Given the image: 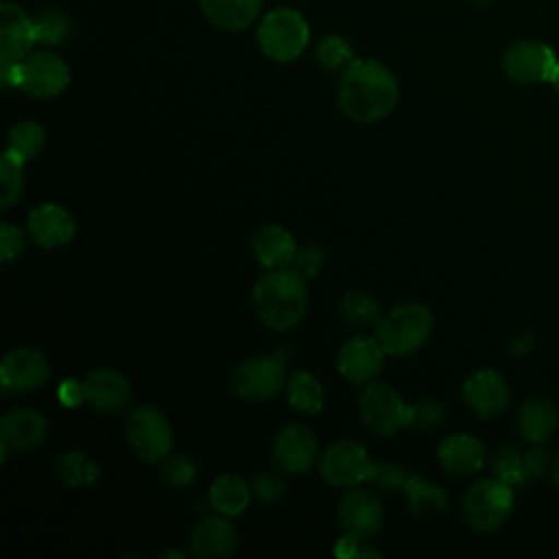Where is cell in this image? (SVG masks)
I'll list each match as a JSON object with an SVG mask.
<instances>
[{
	"mask_svg": "<svg viewBox=\"0 0 559 559\" xmlns=\"http://www.w3.org/2000/svg\"><path fill=\"white\" fill-rule=\"evenodd\" d=\"M400 87L393 72L376 59H354L338 83V107L358 124L384 120L397 105Z\"/></svg>",
	"mask_w": 559,
	"mask_h": 559,
	"instance_id": "1",
	"label": "cell"
},
{
	"mask_svg": "<svg viewBox=\"0 0 559 559\" xmlns=\"http://www.w3.org/2000/svg\"><path fill=\"white\" fill-rule=\"evenodd\" d=\"M251 306L258 321L271 330L295 328L308 306L306 280L290 269L266 271L251 290Z\"/></svg>",
	"mask_w": 559,
	"mask_h": 559,
	"instance_id": "2",
	"label": "cell"
},
{
	"mask_svg": "<svg viewBox=\"0 0 559 559\" xmlns=\"http://www.w3.org/2000/svg\"><path fill=\"white\" fill-rule=\"evenodd\" d=\"M435 328L430 308L417 301H406L382 314L373 330V336L382 345L386 356L404 358L424 347Z\"/></svg>",
	"mask_w": 559,
	"mask_h": 559,
	"instance_id": "3",
	"label": "cell"
},
{
	"mask_svg": "<svg viewBox=\"0 0 559 559\" xmlns=\"http://www.w3.org/2000/svg\"><path fill=\"white\" fill-rule=\"evenodd\" d=\"M122 432L133 454L144 463H159L173 452V426L166 415L151 404L131 408Z\"/></svg>",
	"mask_w": 559,
	"mask_h": 559,
	"instance_id": "4",
	"label": "cell"
},
{
	"mask_svg": "<svg viewBox=\"0 0 559 559\" xmlns=\"http://www.w3.org/2000/svg\"><path fill=\"white\" fill-rule=\"evenodd\" d=\"M310 41V28L301 13L293 9L269 11L258 26L260 50L280 63L297 59Z\"/></svg>",
	"mask_w": 559,
	"mask_h": 559,
	"instance_id": "5",
	"label": "cell"
},
{
	"mask_svg": "<svg viewBox=\"0 0 559 559\" xmlns=\"http://www.w3.org/2000/svg\"><path fill=\"white\" fill-rule=\"evenodd\" d=\"M513 487L500 478H480L463 496L465 522L478 533L500 528L513 511Z\"/></svg>",
	"mask_w": 559,
	"mask_h": 559,
	"instance_id": "6",
	"label": "cell"
},
{
	"mask_svg": "<svg viewBox=\"0 0 559 559\" xmlns=\"http://www.w3.org/2000/svg\"><path fill=\"white\" fill-rule=\"evenodd\" d=\"M229 384L231 391L245 402H266L286 386L284 365L273 356L247 358L234 367Z\"/></svg>",
	"mask_w": 559,
	"mask_h": 559,
	"instance_id": "7",
	"label": "cell"
},
{
	"mask_svg": "<svg viewBox=\"0 0 559 559\" xmlns=\"http://www.w3.org/2000/svg\"><path fill=\"white\" fill-rule=\"evenodd\" d=\"M373 461L367 450L349 439L334 441L319 456V474L332 487H358L371 480Z\"/></svg>",
	"mask_w": 559,
	"mask_h": 559,
	"instance_id": "8",
	"label": "cell"
},
{
	"mask_svg": "<svg viewBox=\"0 0 559 559\" xmlns=\"http://www.w3.org/2000/svg\"><path fill=\"white\" fill-rule=\"evenodd\" d=\"M358 413L362 424L382 437L406 428V402L384 382H369L360 391Z\"/></svg>",
	"mask_w": 559,
	"mask_h": 559,
	"instance_id": "9",
	"label": "cell"
},
{
	"mask_svg": "<svg viewBox=\"0 0 559 559\" xmlns=\"http://www.w3.org/2000/svg\"><path fill=\"white\" fill-rule=\"evenodd\" d=\"M68 63L48 50L31 52L20 61V90L35 98H55L70 85Z\"/></svg>",
	"mask_w": 559,
	"mask_h": 559,
	"instance_id": "10",
	"label": "cell"
},
{
	"mask_svg": "<svg viewBox=\"0 0 559 559\" xmlns=\"http://www.w3.org/2000/svg\"><path fill=\"white\" fill-rule=\"evenodd\" d=\"M384 522V509L380 498L371 489L349 487L338 502V524L343 533L369 539L380 533Z\"/></svg>",
	"mask_w": 559,
	"mask_h": 559,
	"instance_id": "11",
	"label": "cell"
},
{
	"mask_svg": "<svg viewBox=\"0 0 559 559\" xmlns=\"http://www.w3.org/2000/svg\"><path fill=\"white\" fill-rule=\"evenodd\" d=\"M50 378L48 358L35 347H15L0 362V382L4 391L28 393L44 386Z\"/></svg>",
	"mask_w": 559,
	"mask_h": 559,
	"instance_id": "12",
	"label": "cell"
},
{
	"mask_svg": "<svg viewBox=\"0 0 559 559\" xmlns=\"http://www.w3.org/2000/svg\"><path fill=\"white\" fill-rule=\"evenodd\" d=\"M384 356L386 354L376 336L356 334L341 345L336 367L345 380L354 384H369L382 371Z\"/></svg>",
	"mask_w": 559,
	"mask_h": 559,
	"instance_id": "13",
	"label": "cell"
},
{
	"mask_svg": "<svg viewBox=\"0 0 559 559\" xmlns=\"http://www.w3.org/2000/svg\"><path fill=\"white\" fill-rule=\"evenodd\" d=\"M48 421L35 408H11L0 424L2 461L9 452L24 454L46 441Z\"/></svg>",
	"mask_w": 559,
	"mask_h": 559,
	"instance_id": "14",
	"label": "cell"
},
{
	"mask_svg": "<svg viewBox=\"0 0 559 559\" xmlns=\"http://www.w3.org/2000/svg\"><path fill=\"white\" fill-rule=\"evenodd\" d=\"M319 456L314 432L304 424H288L273 443V461L286 474H306Z\"/></svg>",
	"mask_w": 559,
	"mask_h": 559,
	"instance_id": "15",
	"label": "cell"
},
{
	"mask_svg": "<svg viewBox=\"0 0 559 559\" xmlns=\"http://www.w3.org/2000/svg\"><path fill=\"white\" fill-rule=\"evenodd\" d=\"M555 52L535 39H522L515 41L507 52H504V72L518 81V83H542L550 81L552 70L557 66Z\"/></svg>",
	"mask_w": 559,
	"mask_h": 559,
	"instance_id": "16",
	"label": "cell"
},
{
	"mask_svg": "<svg viewBox=\"0 0 559 559\" xmlns=\"http://www.w3.org/2000/svg\"><path fill=\"white\" fill-rule=\"evenodd\" d=\"M26 231L41 249H57L70 245L76 236V221L59 203H39L28 212Z\"/></svg>",
	"mask_w": 559,
	"mask_h": 559,
	"instance_id": "17",
	"label": "cell"
},
{
	"mask_svg": "<svg viewBox=\"0 0 559 559\" xmlns=\"http://www.w3.org/2000/svg\"><path fill=\"white\" fill-rule=\"evenodd\" d=\"M37 44L33 17L15 2L0 4V63L22 61Z\"/></svg>",
	"mask_w": 559,
	"mask_h": 559,
	"instance_id": "18",
	"label": "cell"
},
{
	"mask_svg": "<svg viewBox=\"0 0 559 559\" xmlns=\"http://www.w3.org/2000/svg\"><path fill=\"white\" fill-rule=\"evenodd\" d=\"M85 402L98 413H118L131 400V384L129 380L111 369V367H96L83 378Z\"/></svg>",
	"mask_w": 559,
	"mask_h": 559,
	"instance_id": "19",
	"label": "cell"
},
{
	"mask_svg": "<svg viewBox=\"0 0 559 559\" xmlns=\"http://www.w3.org/2000/svg\"><path fill=\"white\" fill-rule=\"evenodd\" d=\"M238 533L227 515H207L190 533V552L199 559H227L236 552Z\"/></svg>",
	"mask_w": 559,
	"mask_h": 559,
	"instance_id": "20",
	"label": "cell"
},
{
	"mask_svg": "<svg viewBox=\"0 0 559 559\" xmlns=\"http://www.w3.org/2000/svg\"><path fill=\"white\" fill-rule=\"evenodd\" d=\"M465 404L480 417H493L509 404V389L504 378L493 369L474 371L463 384Z\"/></svg>",
	"mask_w": 559,
	"mask_h": 559,
	"instance_id": "21",
	"label": "cell"
},
{
	"mask_svg": "<svg viewBox=\"0 0 559 559\" xmlns=\"http://www.w3.org/2000/svg\"><path fill=\"white\" fill-rule=\"evenodd\" d=\"M251 249L260 266H264L266 271L288 269L297 251V240L286 227L264 223L251 234Z\"/></svg>",
	"mask_w": 559,
	"mask_h": 559,
	"instance_id": "22",
	"label": "cell"
},
{
	"mask_svg": "<svg viewBox=\"0 0 559 559\" xmlns=\"http://www.w3.org/2000/svg\"><path fill=\"white\" fill-rule=\"evenodd\" d=\"M437 459L441 467L448 474L456 476H469L476 474L483 463H485V448L483 443L465 432L448 435L439 445H437Z\"/></svg>",
	"mask_w": 559,
	"mask_h": 559,
	"instance_id": "23",
	"label": "cell"
},
{
	"mask_svg": "<svg viewBox=\"0 0 559 559\" xmlns=\"http://www.w3.org/2000/svg\"><path fill=\"white\" fill-rule=\"evenodd\" d=\"M199 7L212 26L242 31L258 20L262 0H199Z\"/></svg>",
	"mask_w": 559,
	"mask_h": 559,
	"instance_id": "24",
	"label": "cell"
},
{
	"mask_svg": "<svg viewBox=\"0 0 559 559\" xmlns=\"http://www.w3.org/2000/svg\"><path fill=\"white\" fill-rule=\"evenodd\" d=\"M251 493H253V489L249 487V483L242 476L227 472V474H221L218 478H214V483L210 487V504L214 507L216 513L236 518L249 507Z\"/></svg>",
	"mask_w": 559,
	"mask_h": 559,
	"instance_id": "25",
	"label": "cell"
},
{
	"mask_svg": "<svg viewBox=\"0 0 559 559\" xmlns=\"http://www.w3.org/2000/svg\"><path fill=\"white\" fill-rule=\"evenodd\" d=\"M559 424V413L548 400H528L518 415V428L531 443H544L552 437Z\"/></svg>",
	"mask_w": 559,
	"mask_h": 559,
	"instance_id": "26",
	"label": "cell"
},
{
	"mask_svg": "<svg viewBox=\"0 0 559 559\" xmlns=\"http://www.w3.org/2000/svg\"><path fill=\"white\" fill-rule=\"evenodd\" d=\"M52 474L61 485L70 489H85L98 480L100 469L87 452L66 450L55 459Z\"/></svg>",
	"mask_w": 559,
	"mask_h": 559,
	"instance_id": "27",
	"label": "cell"
},
{
	"mask_svg": "<svg viewBox=\"0 0 559 559\" xmlns=\"http://www.w3.org/2000/svg\"><path fill=\"white\" fill-rule=\"evenodd\" d=\"M402 493L406 496L411 513L415 518H421V520L437 518L448 507L445 491L439 485L421 478L419 474H408Z\"/></svg>",
	"mask_w": 559,
	"mask_h": 559,
	"instance_id": "28",
	"label": "cell"
},
{
	"mask_svg": "<svg viewBox=\"0 0 559 559\" xmlns=\"http://www.w3.org/2000/svg\"><path fill=\"white\" fill-rule=\"evenodd\" d=\"M288 404L306 415H317L323 408L325 391L323 384L308 371H297L286 382Z\"/></svg>",
	"mask_w": 559,
	"mask_h": 559,
	"instance_id": "29",
	"label": "cell"
},
{
	"mask_svg": "<svg viewBox=\"0 0 559 559\" xmlns=\"http://www.w3.org/2000/svg\"><path fill=\"white\" fill-rule=\"evenodd\" d=\"M338 312L343 321L349 323L352 328H371V325L376 328L382 319V310L378 301L365 290L345 293L338 304Z\"/></svg>",
	"mask_w": 559,
	"mask_h": 559,
	"instance_id": "30",
	"label": "cell"
},
{
	"mask_svg": "<svg viewBox=\"0 0 559 559\" xmlns=\"http://www.w3.org/2000/svg\"><path fill=\"white\" fill-rule=\"evenodd\" d=\"M44 144H46L44 127L35 120H24V122H17L15 127H11L4 151L17 155L24 162H31L41 153Z\"/></svg>",
	"mask_w": 559,
	"mask_h": 559,
	"instance_id": "31",
	"label": "cell"
},
{
	"mask_svg": "<svg viewBox=\"0 0 559 559\" xmlns=\"http://www.w3.org/2000/svg\"><path fill=\"white\" fill-rule=\"evenodd\" d=\"M24 159L4 151L0 157V207L7 210L20 201L24 190Z\"/></svg>",
	"mask_w": 559,
	"mask_h": 559,
	"instance_id": "32",
	"label": "cell"
},
{
	"mask_svg": "<svg viewBox=\"0 0 559 559\" xmlns=\"http://www.w3.org/2000/svg\"><path fill=\"white\" fill-rule=\"evenodd\" d=\"M33 22H35L37 44H44V46H59L72 33V20L59 9H44L33 17Z\"/></svg>",
	"mask_w": 559,
	"mask_h": 559,
	"instance_id": "33",
	"label": "cell"
},
{
	"mask_svg": "<svg viewBox=\"0 0 559 559\" xmlns=\"http://www.w3.org/2000/svg\"><path fill=\"white\" fill-rule=\"evenodd\" d=\"M491 469H493L496 478L504 480L513 489L520 487L524 480H528L526 467H524V456H520L513 448L496 450L491 456Z\"/></svg>",
	"mask_w": 559,
	"mask_h": 559,
	"instance_id": "34",
	"label": "cell"
},
{
	"mask_svg": "<svg viewBox=\"0 0 559 559\" xmlns=\"http://www.w3.org/2000/svg\"><path fill=\"white\" fill-rule=\"evenodd\" d=\"M317 59L325 70H345L354 61V50L341 35H328L317 44Z\"/></svg>",
	"mask_w": 559,
	"mask_h": 559,
	"instance_id": "35",
	"label": "cell"
},
{
	"mask_svg": "<svg viewBox=\"0 0 559 559\" xmlns=\"http://www.w3.org/2000/svg\"><path fill=\"white\" fill-rule=\"evenodd\" d=\"M443 408L432 397H419L406 404V428L413 430H432L441 426Z\"/></svg>",
	"mask_w": 559,
	"mask_h": 559,
	"instance_id": "36",
	"label": "cell"
},
{
	"mask_svg": "<svg viewBox=\"0 0 559 559\" xmlns=\"http://www.w3.org/2000/svg\"><path fill=\"white\" fill-rule=\"evenodd\" d=\"M197 476V465L190 456L186 454H168L164 459L162 465V478L170 485V487H186L194 480Z\"/></svg>",
	"mask_w": 559,
	"mask_h": 559,
	"instance_id": "37",
	"label": "cell"
},
{
	"mask_svg": "<svg viewBox=\"0 0 559 559\" xmlns=\"http://www.w3.org/2000/svg\"><path fill=\"white\" fill-rule=\"evenodd\" d=\"M323 262H325V251H323L319 245L308 242V245H304V247H297L295 258H293V262H290L288 269L295 271V273H297L299 277H304V280H312V277L319 275Z\"/></svg>",
	"mask_w": 559,
	"mask_h": 559,
	"instance_id": "38",
	"label": "cell"
},
{
	"mask_svg": "<svg viewBox=\"0 0 559 559\" xmlns=\"http://www.w3.org/2000/svg\"><path fill=\"white\" fill-rule=\"evenodd\" d=\"M408 472L395 463H373L371 480L382 491H402L406 485Z\"/></svg>",
	"mask_w": 559,
	"mask_h": 559,
	"instance_id": "39",
	"label": "cell"
},
{
	"mask_svg": "<svg viewBox=\"0 0 559 559\" xmlns=\"http://www.w3.org/2000/svg\"><path fill=\"white\" fill-rule=\"evenodd\" d=\"M284 480L277 476V474H273V472H262V474H258L255 476V480H253V496L260 500V502H275V500H280L282 498V493H284Z\"/></svg>",
	"mask_w": 559,
	"mask_h": 559,
	"instance_id": "40",
	"label": "cell"
},
{
	"mask_svg": "<svg viewBox=\"0 0 559 559\" xmlns=\"http://www.w3.org/2000/svg\"><path fill=\"white\" fill-rule=\"evenodd\" d=\"M24 234L20 227L11 225V223H2L0 225V251H2V260L11 262L15 260L22 251H24Z\"/></svg>",
	"mask_w": 559,
	"mask_h": 559,
	"instance_id": "41",
	"label": "cell"
},
{
	"mask_svg": "<svg viewBox=\"0 0 559 559\" xmlns=\"http://www.w3.org/2000/svg\"><path fill=\"white\" fill-rule=\"evenodd\" d=\"M57 397L59 402L66 406V408H76L85 402V389H83V382L74 380V378H68L59 384L57 389Z\"/></svg>",
	"mask_w": 559,
	"mask_h": 559,
	"instance_id": "42",
	"label": "cell"
},
{
	"mask_svg": "<svg viewBox=\"0 0 559 559\" xmlns=\"http://www.w3.org/2000/svg\"><path fill=\"white\" fill-rule=\"evenodd\" d=\"M524 467H526V476H528V478L542 476L544 469L548 467L546 452H542V450H528V452L524 454Z\"/></svg>",
	"mask_w": 559,
	"mask_h": 559,
	"instance_id": "43",
	"label": "cell"
},
{
	"mask_svg": "<svg viewBox=\"0 0 559 559\" xmlns=\"http://www.w3.org/2000/svg\"><path fill=\"white\" fill-rule=\"evenodd\" d=\"M358 544H360L358 537H354V535H349V533H343L341 539H338L336 546H334V555L341 557V559H356V555H358Z\"/></svg>",
	"mask_w": 559,
	"mask_h": 559,
	"instance_id": "44",
	"label": "cell"
},
{
	"mask_svg": "<svg viewBox=\"0 0 559 559\" xmlns=\"http://www.w3.org/2000/svg\"><path fill=\"white\" fill-rule=\"evenodd\" d=\"M157 557H177V559H183L186 552H179V550H173V548H166L162 552H157Z\"/></svg>",
	"mask_w": 559,
	"mask_h": 559,
	"instance_id": "45",
	"label": "cell"
},
{
	"mask_svg": "<svg viewBox=\"0 0 559 559\" xmlns=\"http://www.w3.org/2000/svg\"><path fill=\"white\" fill-rule=\"evenodd\" d=\"M362 557H380V552H378V550H371V548H358L356 559H362Z\"/></svg>",
	"mask_w": 559,
	"mask_h": 559,
	"instance_id": "46",
	"label": "cell"
},
{
	"mask_svg": "<svg viewBox=\"0 0 559 559\" xmlns=\"http://www.w3.org/2000/svg\"><path fill=\"white\" fill-rule=\"evenodd\" d=\"M550 83H552V87L559 92V63L555 66V70H552V76H550Z\"/></svg>",
	"mask_w": 559,
	"mask_h": 559,
	"instance_id": "47",
	"label": "cell"
},
{
	"mask_svg": "<svg viewBox=\"0 0 559 559\" xmlns=\"http://www.w3.org/2000/svg\"><path fill=\"white\" fill-rule=\"evenodd\" d=\"M552 480H555V487L559 489V456L555 461V467H552Z\"/></svg>",
	"mask_w": 559,
	"mask_h": 559,
	"instance_id": "48",
	"label": "cell"
},
{
	"mask_svg": "<svg viewBox=\"0 0 559 559\" xmlns=\"http://www.w3.org/2000/svg\"><path fill=\"white\" fill-rule=\"evenodd\" d=\"M476 2H489V0H476Z\"/></svg>",
	"mask_w": 559,
	"mask_h": 559,
	"instance_id": "49",
	"label": "cell"
}]
</instances>
